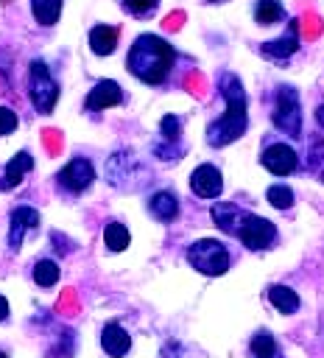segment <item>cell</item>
Wrapping results in <instances>:
<instances>
[{
  "mask_svg": "<svg viewBox=\"0 0 324 358\" xmlns=\"http://www.w3.org/2000/svg\"><path fill=\"white\" fill-rule=\"evenodd\" d=\"M176 53L173 45L156 34H142L134 39L128 56H126V67L134 78L145 81V84H162L170 70H173Z\"/></svg>",
  "mask_w": 324,
  "mask_h": 358,
  "instance_id": "1",
  "label": "cell"
},
{
  "mask_svg": "<svg viewBox=\"0 0 324 358\" xmlns=\"http://www.w3.org/2000/svg\"><path fill=\"white\" fill-rule=\"evenodd\" d=\"M218 87H221V95L226 101V112L212 120L207 126V143L221 148L232 140H237L246 126H249V115H246V92H243V84L235 73H221L218 78Z\"/></svg>",
  "mask_w": 324,
  "mask_h": 358,
  "instance_id": "2",
  "label": "cell"
},
{
  "mask_svg": "<svg viewBox=\"0 0 324 358\" xmlns=\"http://www.w3.org/2000/svg\"><path fill=\"white\" fill-rule=\"evenodd\" d=\"M187 263H190L196 271L207 274V277H218V274H223V271L229 268L232 257H229V249H226L221 241H215V238H201V241H196V243L187 249Z\"/></svg>",
  "mask_w": 324,
  "mask_h": 358,
  "instance_id": "3",
  "label": "cell"
},
{
  "mask_svg": "<svg viewBox=\"0 0 324 358\" xmlns=\"http://www.w3.org/2000/svg\"><path fill=\"white\" fill-rule=\"evenodd\" d=\"M28 92H31V101L36 106L39 115H47L53 106H56V98H59V84L53 81L50 70L45 62H31V78H28Z\"/></svg>",
  "mask_w": 324,
  "mask_h": 358,
  "instance_id": "4",
  "label": "cell"
},
{
  "mask_svg": "<svg viewBox=\"0 0 324 358\" xmlns=\"http://www.w3.org/2000/svg\"><path fill=\"white\" fill-rule=\"evenodd\" d=\"M274 126L282 129L288 137H296L302 131V112H299V90L293 87H279L277 90V112H274Z\"/></svg>",
  "mask_w": 324,
  "mask_h": 358,
  "instance_id": "5",
  "label": "cell"
},
{
  "mask_svg": "<svg viewBox=\"0 0 324 358\" xmlns=\"http://www.w3.org/2000/svg\"><path fill=\"white\" fill-rule=\"evenodd\" d=\"M237 238L243 241L246 249L260 252V249H268L274 243L277 227L268 218H263V215H246L243 224H240V229H237Z\"/></svg>",
  "mask_w": 324,
  "mask_h": 358,
  "instance_id": "6",
  "label": "cell"
},
{
  "mask_svg": "<svg viewBox=\"0 0 324 358\" xmlns=\"http://www.w3.org/2000/svg\"><path fill=\"white\" fill-rule=\"evenodd\" d=\"M92 179H95V168H92V162L84 159V157L70 159V162L56 173V182H59L64 190H70V193H81V190H87Z\"/></svg>",
  "mask_w": 324,
  "mask_h": 358,
  "instance_id": "7",
  "label": "cell"
},
{
  "mask_svg": "<svg viewBox=\"0 0 324 358\" xmlns=\"http://www.w3.org/2000/svg\"><path fill=\"white\" fill-rule=\"evenodd\" d=\"M260 162H263V168H268L271 173H277V176H288V173L296 171L299 157H296V151H293L290 145H285V143H274V145H268V148L263 151Z\"/></svg>",
  "mask_w": 324,
  "mask_h": 358,
  "instance_id": "8",
  "label": "cell"
},
{
  "mask_svg": "<svg viewBox=\"0 0 324 358\" xmlns=\"http://www.w3.org/2000/svg\"><path fill=\"white\" fill-rule=\"evenodd\" d=\"M190 190L198 196V199H215L221 196L223 190V176L215 165H198L193 173H190Z\"/></svg>",
  "mask_w": 324,
  "mask_h": 358,
  "instance_id": "9",
  "label": "cell"
},
{
  "mask_svg": "<svg viewBox=\"0 0 324 358\" xmlns=\"http://www.w3.org/2000/svg\"><path fill=\"white\" fill-rule=\"evenodd\" d=\"M8 224H11L8 227V246H11V252H17L20 243H22V235L28 229H36L39 227V213L31 210V207H14Z\"/></svg>",
  "mask_w": 324,
  "mask_h": 358,
  "instance_id": "10",
  "label": "cell"
},
{
  "mask_svg": "<svg viewBox=\"0 0 324 358\" xmlns=\"http://www.w3.org/2000/svg\"><path fill=\"white\" fill-rule=\"evenodd\" d=\"M120 101H123V90H120V84L103 78V81H98V84L89 90V95H87L84 103H87L89 112H101V109L115 106V103H120Z\"/></svg>",
  "mask_w": 324,
  "mask_h": 358,
  "instance_id": "11",
  "label": "cell"
},
{
  "mask_svg": "<svg viewBox=\"0 0 324 358\" xmlns=\"http://www.w3.org/2000/svg\"><path fill=\"white\" fill-rule=\"evenodd\" d=\"M212 221H215V227H221L223 232H229V235H237V229H240V224H243V218L249 215V213H243L237 204H232V201H218V204H212Z\"/></svg>",
  "mask_w": 324,
  "mask_h": 358,
  "instance_id": "12",
  "label": "cell"
},
{
  "mask_svg": "<svg viewBox=\"0 0 324 358\" xmlns=\"http://www.w3.org/2000/svg\"><path fill=\"white\" fill-rule=\"evenodd\" d=\"M101 347H103L106 355L120 358V355H126V352L131 350V338H128V333H126L117 322H109V324L101 330Z\"/></svg>",
  "mask_w": 324,
  "mask_h": 358,
  "instance_id": "13",
  "label": "cell"
},
{
  "mask_svg": "<svg viewBox=\"0 0 324 358\" xmlns=\"http://www.w3.org/2000/svg\"><path fill=\"white\" fill-rule=\"evenodd\" d=\"M31 168H34V157H31L28 151H20L17 157H11L8 165H6V171H3V176H0V190L17 187V185L22 182V176H25Z\"/></svg>",
  "mask_w": 324,
  "mask_h": 358,
  "instance_id": "14",
  "label": "cell"
},
{
  "mask_svg": "<svg viewBox=\"0 0 324 358\" xmlns=\"http://www.w3.org/2000/svg\"><path fill=\"white\" fill-rule=\"evenodd\" d=\"M148 210H151V215H154L156 221H173V218L179 215V201H176L173 193L156 190V193L148 199Z\"/></svg>",
  "mask_w": 324,
  "mask_h": 358,
  "instance_id": "15",
  "label": "cell"
},
{
  "mask_svg": "<svg viewBox=\"0 0 324 358\" xmlns=\"http://www.w3.org/2000/svg\"><path fill=\"white\" fill-rule=\"evenodd\" d=\"M296 48H299V36H296V25H293L285 36L265 42L260 50H263V56H268V59H288L290 53H296Z\"/></svg>",
  "mask_w": 324,
  "mask_h": 358,
  "instance_id": "16",
  "label": "cell"
},
{
  "mask_svg": "<svg viewBox=\"0 0 324 358\" xmlns=\"http://www.w3.org/2000/svg\"><path fill=\"white\" fill-rule=\"evenodd\" d=\"M115 45H117V28H112V25H95L89 31V48H92V53L109 56L115 50Z\"/></svg>",
  "mask_w": 324,
  "mask_h": 358,
  "instance_id": "17",
  "label": "cell"
},
{
  "mask_svg": "<svg viewBox=\"0 0 324 358\" xmlns=\"http://www.w3.org/2000/svg\"><path fill=\"white\" fill-rule=\"evenodd\" d=\"M268 299L279 313H296V308H299V294L293 288H288V285H271L268 288Z\"/></svg>",
  "mask_w": 324,
  "mask_h": 358,
  "instance_id": "18",
  "label": "cell"
},
{
  "mask_svg": "<svg viewBox=\"0 0 324 358\" xmlns=\"http://www.w3.org/2000/svg\"><path fill=\"white\" fill-rule=\"evenodd\" d=\"M31 11H34L36 22H42V25H53V22H59L61 0H31Z\"/></svg>",
  "mask_w": 324,
  "mask_h": 358,
  "instance_id": "19",
  "label": "cell"
},
{
  "mask_svg": "<svg viewBox=\"0 0 324 358\" xmlns=\"http://www.w3.org/2000/svg\"><path fill=\"white\" fill-rule=\"evenodd\" d=\"M254 17H257L260 25H271V22H279L285 17V8H282L279 0H260Z\"/></svg>",
  "mask_w": 324,
  "mask_h": 358,
  "instance_id": "20",
  "label": "cell"
},
{
  "mask_svg": "<svg viewBox=\"0 0 324 358\" xmlns=\"http://www.w3.org/2000/svg\"><path fill=\"white\" fill-rule=\"evenodd\" d=\"M251 352H254V358H282L279 344H277L274 336H268V333H257V336L251 338Z\"/></svg>",
  "mask_w": 324,
  "mask_h": 358,
  "instance_id": "21",
  "label": "cell"
},
{
  "mask_svg": "<svg viewBox=\"0 0 324 358\" xmlns=\"http://www.w3.org/2000/svg\"><path fill=\"white\" fill-rule=\"evenodd\" d=\"M103 241H106V246H109L112 252H123V249L128 246V229H126L123 224L112 221V224H106V229H103Z\"/></svg>",
  "mask_w": 324,
  "mask_h": 358,
  "instance_id": "22",
  "label": "cell"
},
{
  "mask_svg": "<svg viewBox=\"0 0 324 358\" xmlns=\"http://www.w3.org/2000/svg\"><path fill=\"white\" fill-rule=\"evenodd\" d=\"M56 280H59V266H56V260H39V263L34 266V282H36V285L50 288Z\"/></svg>",
  "mask_w": 324,
  "mask_h": 358,
  "instance_id": "23",
  "label": "cell"
},
{
  "mask_svg": "<svg viewBox=\"0 0 324 358\" xmlns=\"http://www.w3.org/2000/svg\"><path fill=\"white\" fill-rule=\"evenodd\" d=\"M265 196H268V204L277 207V210H288L293 204V190L285 187V185H271Z\"/></svg>",
  "mask_w": 324,
  "mask_h": 358,
  "instance_id": "24",
  "label": "cell"
},
{
  "mask_svg": "<svg viewBox=\"0 0 324 358\" xmlns=\"http://www.w3.org/2000/svg\"><path fill=\"white\" fill-rule=\"evenodd\" d=\"M159 131H162V140H168L170 145L179 143V117L176 115H165L162 123H159Z\"/></svg>",
  "mask_w": 324,
  "mask_h": 358,
  "instance_id": "25",
  "label": "cell"
},
{
  "mask_svg": "<svg viewBox=\"0 0 324 358\" xmlns=\"http://www.w3.org/2000/svg\"><path fill=\"white\" fill-rule=\"evenodd\" d=\"M123 8L131 17H148L156 8V0H123Z\"/></svg>",
  "mask_w": 324,
  "mask_h": 358,
  "instance_id": "26",
  "label": "cell"
},
{
  "mask_svg": "<svg viewBox=\"0 0 324 358\" xmlns=\"http://www.w3.org/2000/svg\"><path fill=\"white\" fill-rule=\"evenodd\" d=\"M17 129V115L8 106H0V134H11Z\"/></svg>",
  "mask_w": 324,
  "mask_h": 358,
  "instance_id": "27",
  "label": "cell"
},
{
  "mask_svg": "<svg viewBox=\"0 0 324 358\" xmlns=\"http://www.w3.org/2000/svg\"><path fill=\"white\" fill-rule=\"evenodd\" d=\"M321 154H324V140H321V134H316V137L310 140V159H307V162H310V165L316 168V165H318V162L324 159Z\"/></svg>",
  "mask_w": 324,
  "mask_h": 358,
  "instance_id": "28",
  "label": "cell"
},
{
  "mask_svg": "<svg viewBox=\"0 0 324 358\" xmlns=\"http://www.w3.org/2000/svg\"><path fill=\"white\" fill-rule=\"evenodd\" d=\"M3 319H8V302H6V296H0V322Z\"/></svg>",
  "mask_w": 324,
  "mask_h": 358,
  "instance_id": "29",
  "label": "cell"
},
{
  "mask_svg": "<svg viewBox=\"0 0 324 358\" xmlns=\"http://www.w3.org/2000/svg\"><path fill=\"white\" fill-rule=\"evenodd\" d=\"M316 123H318V129L324 131V106H318V109H316Z\"/></svg>",
  "mask_w": 324,
  "mask_h": 358,
  "instance_id": "30",
  "label": "cell"
},
{
  "mask_svg": "<svg viewBox=\"0 0 324 358\" xmlns=\"http://www.w3.org/2000/svg\"><path fill=\"white\" fill-rule=\"evenodd\" d=\"M0 358H6V352H0Z\"/></svg>",
  "mask_w": 324,
  "mask_h": 358,
  "instance_id": "31",
  "label": "cell"
},
{
  "mask_svg": "<svg viewBox=\"0 0 324 358\" xmlns=\"http://www.w3.org/2000/svg\"><path fill=\"white\" fill-rule=\"evenodd\" d=\"M207 3H218V0H207Z\"/></svg>",
  "mask_w": 324,
  "mask_h": 358,
  "instance_id": "32",
  "label": "cell"
},
{
  "mask_svg": "<svg viewBox=\"0 0 324 358\" xmlns=\"http://www.w3.org/2000/svg\"><path fill=\"white\" fill-rule=\"evenodd\" d=\"M321 182H324V171H321Z\"/></svg>",
  "mask_w": 324,
  "mask_h": 358,
  "instance_id": "33",
  "label": "cell"
}]
</instances>
